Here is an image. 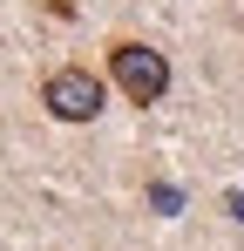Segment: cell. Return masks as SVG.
Segmentation results:
<instances>
[{
	"label": "cell",
	"mask_w": 244,
	"mask_h": 251,
	"mask_svg": "<svg viewBox=\"0 0 244 251\" xmlns=\"http://www.w3.org/2000/svg\"><path fill=\"white\" fill-rule=\"evenodd\" d=\"M109 75H116V88L129 102H156L163 88H170V61H163L156 48H143V41H116L109 48Z\"/></svg>",
	"instance_id": "6da1fadb"
},
{
	"label": "cell",
	"mask_w": 244,
	"mask_h": 251,
	"mask_svg": "<svg viewBox=\"0 0 244 251\" xmlns=\"http://www.w3.org/2000/svg\"><path fill=\"white\" fill-rule=\"evenodd\" d=\"M41 102H48V116H61V123H88V116L102 109V82H95L88 68H54V75L41 82Z\"/></svg>",
	"instance_id": "7a4b0ae2"
},
{
	"label": "cell",
	"mask_w": 244,
	"mask_h": 251,
	"mask_svg": "<svg viewBox=\"0 0 244 251\" xmlns=\"http://www.w3.org/2000/svg\"><path fill=\"white\" fill-rule=\"evenodd\" d=\"M149 204H156L163 217H176V210H183V197H176V183H149Z\"/></svg>",
	"instance_id": "3957f363"
}]
</instances>
